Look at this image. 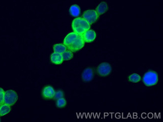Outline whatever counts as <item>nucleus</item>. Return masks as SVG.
Wrapping results in <instances>:
<instances>
[{"label":"nucleus","instance_id":"f3484780","mask_svg":"<svg viewBox=\"0 0 163 122\" xmlns=\"http://www.w3.org/2000/svg\"><path fill=\"white\" fill-rule=\"evenodd\" d=\"M56 105L57 107L59 108H62L66 105V101L63 98L58 99L56 101Z\"/></svg>","mask_w":163,"mask_h":122},{"label":"nucleus","instance_id":"20e7f679","mask_svg":"<svg viewBox=\"0 0 163 122\" xmlns=\"http://www.w3.org/2000/svg\"><path fill=\"white\" fill-rule=\"evenodd\" d=\"M98 16L99 15L97 11L93 10H88L84 13L83 18L91 25L97 21V20L98 19Z\"/></svg>","mask_w":163,"mask_h":122},{"label":"nucleus","instance_id":"4468645a","mask_svg":"<svg viewBox=\"0 0 163 122\" xmlns=\"http://www.w3.org/2000/svg\"><path fill=\"white\" fill-rule=\"evenodd\" d=\"M69 12L72 17H77L80 13V9L77 5H73L69 9Z\"/></svg>","mask_w":163,"mask_h":122},{"label":"nucleus","instance_id":"0eeeda50","mask_svg":"<svg viewBox=\"0 0 163 122\" xmlns=\"http://www.w3.org/2000/svg\"><path fill=\"white\" fill-rule=\"evenodd\" d=\"M55 91L54 89L50 86H47L43 88L42 90V96L46 99H51L54 98Z\"/></svg>","mask_w":163,"mask_h":122},{"label":"nucleus","instance_id":"dca6fc26","mask_svg":"<svg viewBox=\"0 0 163 122\" xmlns=\"http://www.w3.org/2000/svg\"><path fill=\"white\" fill-rule=\"evenodd\" d=\"M63 61H69L73 57V54L72 51L68 50L62 54Z\"/></svg>","mask_w":163,"mask_h":122},{"label":"nucleus","instance_id":"1a4fd4ad","mask_svg":"<svg viewBox=\"0 0 163 122\" xmlns=\"http://www.w3.org/2000/svg\"><path fill=\"white\" fill-rule=\"evenodd\" d=\"M96 33L92 30H88L82 35L84 41L86 43H91L93 41L96 39Z\"/></svg>","mask_w":163,"mask_h":122},{"label":"nucleus","instance_id":"412c9836","mask_svg":"<svg viewBox=\"0 0 163 122\" xmlns=\"http://www.w3.org/2000/svg\"><path fill=\"white\" fill-rule=\"evenodd\" d=\"M0 122H1V119H0Z\"/></svg>","mask_w":163,"mask_h":122},{"label":"nucleus","instance_id":"ddd939ff","mask_svg":"<svg viewBox=\"0 0 163 122\" xmlns=\"http://www.w3.org/2000/svg\"><path fill=\"white\" fill-rule=\"evenodd\" d=\"M11 111V107L6 104H2L0 105V116H4L8 114Z\"/></svg>","mask_w":163,"mask_h":122},{"label":"nucleus","instance_id":"f03ea898","mask_svg":"<svg viewBox=\"0 0 163 122\" xmlns=\"http://www.w3.org/2000/svg\"><path fill=\"white\" fill-rule=\"evenodd\" d=\"M143 81L146 86H152L157 84L158 81V75L157 73L152 71H149L145 73Z\"/></svg>","mask_w":163,"mask_h":122},{"label":"nucleus","instance_id":"6ab92c4d","mask_svg":"<svg viewBox=\"0 0 163 122\" xmlns=\"http://www.w3.org/2000/svg\"><path fill=\"white\" fill-rule=\"evenodd\" d=\"M63 92L62 91H57V92H55V94L54 98L56 100L58 99L61 98H63Z\"/></svg>","mask_w":163,"mask_h":122},{"label":"nucleus","instance_id":"2eb2a0df","mask_svg":"<svg viewBox=\"0 0 163 122\" xmlns=\"http://www.w3.org/2000/svg\"><path fill=\"white\" fill-rule=\"evenodd\" d=\"M54 52L62 54L67 50V47L63 44H56L53 46Z\"/></svg>","mask_w":163,"mask_h":122},{"label":"nucleus","instance_id":"423d86ee","mask_svg":"<svg viewBox=\"0 0 163 122\" xmlns=\"http://www.w3.org/2000/svg\"><path fill=\"white\" fill-rule=\"evenodd\" d=\"M111 72V67L108 63H102L98 66L97 73L100 76H107L110 74Z\"/></svg>","mask_w":163,"mask_h":122},{"label":"nucleus","instance_id":"aec40b11","mask_svg":"<svg viewBox=\"0 0 163 122\" xmlns=\"http://www.w3.org/2000/svg\"><path fill=\"white\" fill-rule=\"evenodd\" d=\"M5 91L2 88H0V104L4 103V97Z\"/></svg>","mask_w":163,"mask_h":122},{"label":"nucleus","instance_id":"6e6552de","mask_svg":"<svg viewBox=\"0 0 163 122\" xmlns=\"http://www.w3.org/2000/svg\"><path fill=\"white\" fill-rule=\"evenodd\" d=\"M79 36L80 35L74 32L68 34L64 39V45H65L67 47L75 41Z\"/></svg>","mask_w":163,"mask_h":122},{"label":"nucleus","instance_id":"f257e3e1","mask_svg":"<svg viewBox=\"0 0 163 122\" xmlns=\"http://www.w3.org/2000/svg\"><path fill=\"white\" fill-rule=\"evenodd\" d=\"M72 28L73 32L82 36L87 30L90 29V24L83 18H76L72 21Z\"/></svg>","mask_w":163,"mask_h":122},{"label":"nucleus","instance_id":"f8f14e48","mask_svg":"<svg viewBox=\"0 0 163 122\" xmlns=\"http://www.w3.org/2000/svg\"><path fill=\"white\" fill-rule=\"evenodd\" d=\"M108 9V4L105 2H102L98 5L96 8V11L98 15H102L107 11Z\"/></svg>","mask_w":163,"mask_h":122},{"label":"nucleus","instance_id":"9d476101","mask_svg":"<svg viewBox=\"0 0 163 122\" xmlns=\"http://www.w3.org/2000/svg\"><path fill=\"white\" fill-rule=\"evenodd\" d=\"M93 77V71L90 68H86L82 74V78L84 82H90L92 80Z\"/></svg>","mask_w":163,"mask_h":122},{"label":"nucleus","instance_id":"7ed1b4c3","mask_svg":"<svg viewBox=\"0 0 163 122\" xmlns=\"http://www.w3.org/2000/svg\"><path fill=\"white\" fill-rule=\"evenodd\" d=\"M18 95L16 92L12 90L5 92L4 97V103L9 105L13 106L16 103L17 101Z\"/></svg>","mask_w":163,"mask_h":122},{"label":"nucleus","instance_id":"a211bd4d","mask_svg":"<svg viewBox=\"0 0 163 122\" xmlns=\"http://www.w3.org/2000/svg\"><path fill=\"white\" fill-rule=\"evenodd\" d=\"M129 79L131 82L137 83L141 80V76L137 74H133L129 76Z\"/></svg>","mask_w":163,"mask_h":122},{"label":"nucleus","instance_id":"9b49d317","mask_svg":"<svg viewBox=\"0 0 163 122\" xmlns=\"http://www.w3.org/2000/svg\"><path fill=\"white\" fill-rule=\"evenodd\" d=\"M50 60L51 62L55 65H60L63 62L62 54L56 52H54L51 54Z\"/></svg>","mask_w":163,"mask_h":122},{"label":"nucleus","instance_id":"39448f33","mask_svg":"<svg viewBox=\"0 0 163 122\" xmlns=\"http://www.w3.org/2000/svg\"><path fill=\"white\" fill-rule=\"evenodd\" d=\"M85 45V42L84 41L82 36L80 35L77 40L71 45L68 46L67 49L72 52H76L77 51L81 49Z\"/></svg>","mask_w":163,"mask_h":122}]
</instances>
